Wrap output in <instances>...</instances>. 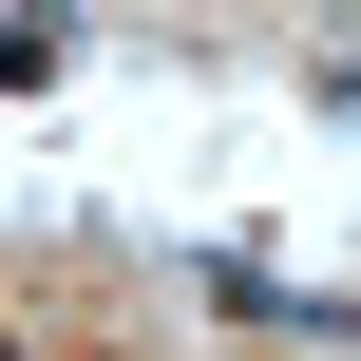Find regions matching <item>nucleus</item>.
<instances>
[{"instance_id":"nucleus-1","label":"nucleus","mask_w":361,"mask_h":361,"mask_svg":"<svg viewBox=\"0 0 361 361\" xmlns=\"http://www.w3.org/2000/svg\"><path fill=\"white\" fill-rule=\"evenodd\" d=\"M0 361H19V343H0Z\"/></svg>"}]
</instances>
